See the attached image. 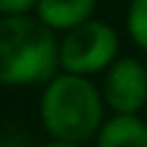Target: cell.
I'll return each instance as SVG.
<instances>
[{"instance_id":"cell-3","label":"cell","mask_w":147,"mask_h":147,"mask_svg":"<svg viewBox=\"0 0 147 147\" xmlns=\"http://www.w3.org/2000/svg\"><path fill=\"white\" fill-rule=\"evenodd\" d=\"M119 34L103 21H88L67 31L59 41V67L67 75H93L109 70L119 57Z\"/></svg>"},{"instance_id":"cell-9","label":"cell","mask_w":147,"mask_h":147,"mask_svg":"<svg viewBox=\"0 0 147 147\" xmlns=\"http://www.w3.org/2000/svg\"><path fill=\"white\" fill-rule=\"evenodd\" d=\"M41 147H80V145H67V142H49V145H41Z\"/></svg>"},{"instance_id":"cell-6","label":"cell","mask_w":147,"mask_h":147,"mask_svg":"<svg viewBox=\"0 0 147 147\" xmlns=\"http://www.w3.org/2000/svg\"><path fill=\"white\" fill-rule=\"evenodd\" d=\"M98 147H147V124L140 116L116 114L101 127Z\"/></svg>"},{"instance_id":"cell-1","label":"cell","mask_w":147,"mask_h":147,"mask_svg":"<svg viewBox=\"0 0 147 147\" xmlns=\"http://www.w3.org/2000/svg\"><path fill=\"white\" fill-rule=\"evenodd\" d=\"M59 41L36 16H0V85L52 83Z\"/></svg>"},{"instance_id":"cell-5","label":"cell","mask_w":147,"mask_h":147,"mask_svg":"<svg viewBox=\"0 0 147 147\" xmlns=\"http://www.w3.org/2000/svg\"><path fill=\"white\" fill-rule=\"evenodd\" d=\"M96 0H39L36 18L52 31H72L90 21Z\"/></svg>"},{"instance_id":"cell-8","label":"cell","mask_w":147,"mask_h":147,"mask_svg":"<svg viewBox=\"0 0 147 147\" xmlns=\"http://www.w3.org/2000/svg\"><path fill=\"white\" fill-rule=\"evenodd\" d=\"M39 0H0V16H26L28 10H36Z\"/></svg>"},{"instance_id":"cell-2","label":"cell","mask_w":147,"mask_h":147,"mask_svg":"<svg viewBox=\"0 0 147 147\" xmlns=\"http://www.w3.org/2000/svg\"><path fill=\"white\" fill-rule=\"evenodd\" d=\"M39 116L54 142L80 145L103 127V96L83 75H57L47 83Z\"/></svg>"},{"instance_id":"cell-4","label":"cell","mask_w":147,"mask_h":147,"mask_svg":"<svg viewBox=\"0 0 147 147\" xmlns=\"http://www.w3.org/2000/svg\"><path fill=\"white\" fill-rule=\"evenodd\" d=\"M103 101L121 116H137L147 103V70L134 57H119L103 78Z\"/></svg>"},{"instance_id":"cell-7","label":"cell","mask_w":147,"mask_h":147,"mask_svg":"<svg viewBox=\"0 0 147 147\" xmlns=\"http://www.w3.org/2000/svg\"><path fill=\"white\" fill-rule=\"evenodd\" d=\"M127 31L132 41L147 52V0H132L127 10Z\"/></svg>"}]
</instances>
